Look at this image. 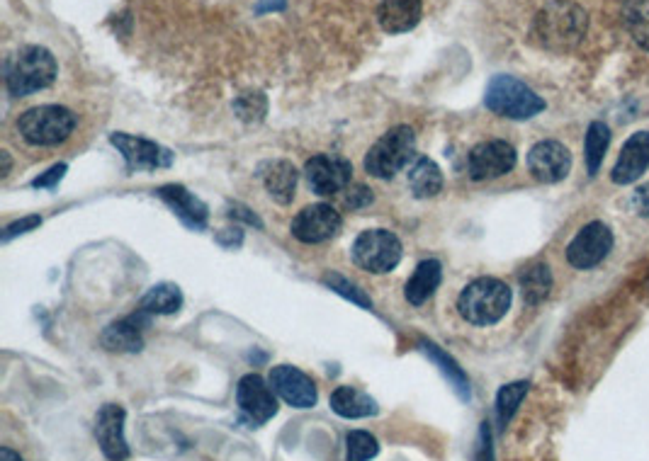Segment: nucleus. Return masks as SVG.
Returning <instances> with one entry per match:
<instances>
[{"instance_id":"nucleus-9","label":"nucleus","mask_w":649,"mask_h":461,"mask_svg":"<svg viewBox=\"0 0 649 461\" xmlns=\"http://www.w3.org/2000/svg\"><path fill=\"white\" fill-rule=\"evenodd\" d=\"M304 175H307L309 187L321 197L338 195L351 187L353 165L341 156H331V153H319V156L309 158L304 165Z\"/></svg>"},{"instance_id":"nucleus-26","label":"nucleus","mask_w":649,"mask_h":461,"mask_svg":"<svg viewBox=\"0 0 649 461\" xmlns=\"http://www.w3.org/2000/svg\"><path fill=\"white\" fill-rule=\"evenodd\" d=\"M620 17L632 42L649 51V0H625Z\"/></svg>"},{"instance_id":"nucleus-7","label":"nucleus","mask_w":649,"mask_h":461,"mask_svg":"<svg viewBox=\"0 0 649 461\" xmlns=\"http://www.w3.org/2000/svg\"><path fill=\"white\" fill-rule=\"evenodd\" d=\"M353 260L355 265L372 275H385L402 263V241L387 229H370L363 231L353 243Z\"/></svg>"},{"instance_id":"nucleus-36","label":"nucleus","mask_w":649,"mask_h":461,"mask_svg":"<svg viewBox=\"0 0 649 461\" xmlns=\"http://www.w3.org/2000/svg\"><path fill=\"white\" fill-rule=\"evenodd\" d=\"M474 461H494L492 430H489V423H482V430H479V445L477 454H474Z\"/></svg>"},{"instance_id":"nucleus-2","label":"nucleus","mask_w":649,"mask_h":461,"mask_svg":"<svg viewBox=\"0 0 649 461\" xmlns=\"http://www.w3.org/2000/svg\"><path fill=\"white\" fill-rule=\"evenodd\" d=\"M56 73H59V66H56L52 51L32 44L10 56L5 64V85L13 98H27L37 90L49 88L56 81Z\"/></svg>"},{"instance_id":"nucleus-40","label":"nucleus","mask_w":649,"mask_h":461,"mask_svg":"<svg viewBox=\"0 0 649 461\" xmlns=\"http://www.w3.org/2000/svg\"><path fill=\"white\" fill-rule=\"evenodd\" d=\"M0 461H22V457L10 447H3L0 449Z\"/></svg>"},{"instance_id":"nucleus-33","label":"nucleus","mask_w":649,"mask_h":461,"mask_svg":"<svg viewBox=\"0 0 649 461\" xmlns=\"http://www.w3.org/2000/svg\"><path fill=\"white\" fill-rule=\"evenodd\" d=\"M324 284H326V287L334 289L336 294H341V297L351 299L353 304L363 306V309H372V299L368 297V294H365L363 289L358 287V284H353L351 280H346V277H341V275H336V272H331V275L324 277Z\"/></svg>"},{"instance_id":"nucleus-25","label":"nucleus","mask_w":649,"mask_h":461,"mask_svg":"<svg viewBox=\"0 0 649 461\" xmlns=\"http://www.w3.org/2000/svg\"><path fill=\"white\" fill-rule=\"evenodd\" d=\"M421 350L426 352V357H431L433 362L438 364L440 374H443L445 379H448V384L453 386V391L457 396L462 398V401H470L472 396V389H470V379H467V374L462 372V367L457 364L453 357L445 355L443 350L436 343H428V340H421Z\"/></svg>"},{"instance_id":"nucleus-41","label":"nucleus","mask_w":649,"mask_h":461,"mask_svg":"<svg viewBox=\"0 0 649 461\" xmlns=\"http://www.w3.org/2000/svg\"><path fill=\"white\" fill-rule=\"evenodd\" d=\"M0 158H3V170H0V175H3V178H5V175L10 173V156L3 151V153H0Z\"/></svg>"},{"instance_id":"nucleus-35","label":"nucleus","mask_w":649,"mask_h":461,"mask_svg":"<svg viewBox=\"0 0 649 461\" xmlns=\"http://www.w3.org/2000/svg\"><path fill=\"white\" fill-rule=\"evenodd\" d=\"M66 170H69V168H66V163L54 165V168H49L47 173L39 175V178L32 182V187H37V190H52V187H56L61 180H64Z\"/></svg>"},{"instance_id":"nucleus-13","label":"nucleus","mask_w":649,"mask_h":461,"mask_svg":"<svg viewBox=\"0 0 649 461\" xmlns=\"http://www.w3.org/2000/svg\"><path fill=\"white\" fill-rule=\"evenodd\" d=\"M110 144L122 153L129 170H158L173 165V153L156 141L115 132L110 136Z\"/></svg>"},{"instance_id":"nucleus-1","label":"nucleus","mask_w":649,"mask_h":461,"mask_svg":"<svg viewBox=\"0 0 649 461\" xmlns=\"http://www.w3.org/2000/svg\"><path fill=\"white\" fill-rule=\"evenodd\" d=\"M589 32V15L581 5L572 0H555L545 5L535 15L533 27H530V39L540 49L555 51V54H567L577 49L584 42Z\"/></svg>"},{"instance_id":"nucleus-14","label":"nucleus","mask_w":649,"mask_h":461,"mask_svg":"<svg viewBox=\"0 0 649 461\" xmlns=\"http://www.w3.org/2000/svg\"><path fill=\"white\" fill-rule=\"evenodd\" d=\"M270 386L278 394L287 406L299 408V411H307V408H314L316 401H319V391H316V384L307 377L304 372H299L292 364H280V367L270 369Z\"/></svg>"},{"instance_id":"nucleus-30","label":"nucleus","mask_w":649,"mask_h":461,"mask_svg":"<svg viewBox=\"0 0 649 461\" xmlns=\"http://www.w3.org/2000/svg\"><path fill=\"white\" fill-rule=\"evenodd\" d=\"M528 389V381H513V384L501 386V391L496 394V418H499L501 428H506L511 423V418L516 415L523 398H526Z\"/></svg>"},{"instance_id":"nucleus-4","label":"nucleus","mask_w":649,"mask_h":461,"mask_svg":"<svg viewBox=\"0 0 649 461\" xmlns=\"http://www.w3.org/2000/svg\"><path fill=\"white\" fill-rule=\"evenodd\" d=\"M484 105L492 110L494 115L506 119H533L535 115L545 110V100L535 93L530 85L518 81L516 76H494L487 85V95H484Z\"/></svg>"},{"instance_id":"nucleus-15","label":"nucleus","mask_w":649,"mask_h":461,"mask_svg":"<svg viewBox=\"0 0 649 461\" xmlns=\"http://www.w3.org/2000/svg\"><path fill=\"white\" fill-rule=\"evenodd\" d=\"M528 170L533 178L545 185L562 182L572 170V153L560 141H538L528 153Z\"/></svg>"},{"instance_id":"nucleus-10","label":"nucleus","mask_w":649,"mask_h":461,"mask_svg":"<svg viewBox=\"0 0 649 461\" xmlns=\"http://www.w3.org/2000/svg\"><path fill=\"white\" fill-rule=\"evenodd\" d=\"M275 396L278 394L273 391L270 381L258 377V374H246L236 386V403H239L244 418L256 428L278 415V398Z\"/></svg>"},{"instance_id":"nucleus-22","label":"nucleus","mask_w":649,"mask_h":461,"mask_svg":"<svg viewBox=\"0 0 649 461\" xmlns=\"http://www.w3.org/2000/svg\"><path fill=\"white\" fill-rule=\"evenodd\" d=\"M331 411L341 418L355 420V418H370V415L380 413L377 401L363 391H358L355 386H338L331 394Z\"/></svg>"},{"instance_id":"nucleus-28","label":"nucleus","mask_w":649,"mask_h":461,"mask_svg":"<svg viewBox=\"0 0 649 461\" xmlns=\"http://www.w3.org/2000/svg\"><path fill=\"white\" fill-rule=\"evenodd\" d=\"M608 144H611V129H608L606 122H591L589 129H586V139H584V161H586V170L589 175H594L601 170L603 158H606Z\"/></svg>"},{"instance_id":"nucleus-3","label":"nucleus","mask_w":649,"mask_h":461,"mask_svg":"<svg viewBox=\"0 0 649 461\" xmlns=\"http://www.w3.org/2000/svg\"><path fill=\"white\" fill-rule=\"evenodd\" d=\"M511 287L496 277H479L467 284L457 299L460 316L472 326H494L511 309Z\"/></svg>"},{"instance_id":"nucleus-27","label":"nucleus","mask_w":649,"mask_h":461,"mask_svg":"<svg viewBox=\"0 0 649 461\" xmlns=\"http://www.w3.org/2000/svg\"><path fill=\"white\" fill-rule=\"evenodd\" d=\"M183 306V292L178 284H156L146 292V297L141 299V311H146L149 316H171Z\"/></svg>"},{"instance_id":"nucleus-12","label":"nucleus","mask_w":649,"mask_h":461,"mask_svg":"<svg viewBox=\"0 0 649 461\" xmlns=\"http://www.w3.org/2000/svg\"><path fill=\"white\" fill-rule=\"evenodd\" d=\"M341 226V214L331 204H312L292 219V236L307 246H314V243H326L338 236Z\"/></svg>"},{"instance_id":"nucleus-5","label":"nucleus","mask_w":649,"mask_h":461,"mask_svg":"<svg viewBox=\"0 0 649 461\" xmlns=\"http://www.w3.org/2000/svg\"><path fill=\"white\" fill-rule=\"evenodd\" d=\"M78 117L69 107L39 105L22 112L18 119V132L30 146H59L71 139Z\"/></svg>"},{"instance_id":"nucleus-20","label":"nucleus","mask_w":649,"mask_h":461,"mask_svg":"<svg viewBox=\"0 0 649 461\" xmlns=\"http://www.w3.org/2000/svg\"><path fill=\"white\" fill-rule=\"evenodd\" d=\"M423 13L421 0H380L377 20L380 27L389 34H402L419 25Z\"/></svg>"},{"instance_id":"nucleus-23","label":"nucleus","mask_w":649,"mask_h":461,"mask_svg":"<svg viewBox=\"0 0 649 461\" xmlns=\"http://www.w3.org/2000/svg\"><path fill=\"white\" fill-rule=\"evenodd\" d=\"M440 280H443V267H440L438 260H423V263L416 267L414 277L406 282V289H404L406 301L414 306L426 304V301L436 294V289L440 287Z\"/></svg>"},{"instance_id":"nucleus-24","label":"nucleus","mask_w":649,"mask_h":461,"mask_svg":"<svg viewBox=\"0 0 649 461\" xmlns=\"http://www.w3.org/2000/svg\"><path fill=\"white\" fill-rule=\"evenodd\" d=\"M406 178H409V187L411 192H414V197L419 199L436 197L438 192L443 190V173H440L438 165L426 156L414 158V163L409 165Z\"/></svg>"},{"instance_id":"nucleus-18","label":"nucleus","mask_w":649,"mask_h":461,"mask_svg":"<svg viewBox=\"0 0 649 461\" xmlns=\"http://www.w3.org/2000/svg\"><path fill=\"white\" fill-rule=\"evenodd\" d=\"M149 313L137 311L134 316L110 323L103 330V347L110 352H139L144 347V328L149 326Z\"/></svg>"},{"instance_id":"nucleus-32","label":"nucleus","mask_w":649,"mask_h":461,"mask_svg":"<svg viewBox=\"0 0 649 461\" xmlns=\"http://www.w3.org/2000/svg\"><path fill=\"white\" fill-rule=\"evenodd\" d=\"M234 110L239 119H244L248 124L263 122L265 112H268V100H265L263 93H244L234 102Z\"/></svg>"},{"instance_id":"nucleus-8","label":"nucleus","mask_w":649,"mask_h":461,"mask_svg":"<svg viewBox=\"0 0 649 461\" xmlns=\"http://www.w3.org/2000/svg\"><path fill=\"white\" fill-rule=\"evenodd\" d=\"M613 250V231L603 221H591L581 226L577 236L567 246V263L574 270H594Z\"/></svg>"},{"instance_id":"nucleus-29","label":"nucleus","mask_w":649,"mask_h":461,"mask_svg":"<svg viewBox=\"0 0 649 461\" xmlns=\"http://www.w3.org/2000/svg\"><path fill=\"white\" fill-rule=\"evenodd\" d=\"M521 292L530 306L540 304L552 292V272L545 263H533L521 272Z\"/></svg>"},{"instance_id":"nucleus-17","label":"nucleus","mask_w":649,"mask_h":461,"mask_svg":"<svg viewBox=\"0 0 649 461\" xmlns=\"http://www.w3.org/2000/svg\"><path fill=\"white\" fill-rule=\"evenodd\" d=\"M649 168V132L632 134L623 144L611 170V180L615 185H632L645 175Z\"/></svg>"},{"instance_id":"nucleus-11","label":"nucleus","mask_w":649,"mask_h":461,"mask_svg":"<svg viewBox=\"0 0 649 461\" xmlns=\"http://www.w3.org/2000/svg\"><path fill=\"white\" fill-rule=\"evenodd\" d=\"M516 149L504 139L477 144L467 156V170L472 180H496L516 168Z\"/></svg>"},{"instance_id":"nucleus-37","label":"nucleus","mask_w":649,"mask_h":461,"mask_svg":"<svg viewBox=\"0 0 649 461\" xmlns=\"http://www.w3.org/2000/svg\"><path fill=\"white\" fill-rule=\"evenodd\" d=\"M346 192H348V195H346V207H351V209H363L372 202V192L363 185H355L353 190L348 187Z\"/></svg>"},{"instance_id":"nucleus-19","label":"nucleus","mask_w":649,"mask_h":461,"mask_svg":"<svg viewBox=\"0 0 649 461\" xmlns=\"http://www.w3.org/2000/svg\"><path fill=\"white\" fill-rule=\"evenodd\" d=\"M156 195L173 209V214H176L185 226H190V229H205L207 226V216H210L207 204L202 202L200 197H195L193 192L185 190L183 185H163L158 187Z\"/></svg>"},{"instance_id":"nucleus-6","label":"nucleus","mask_w":649,"mask_h":461,"mask_svg":"<svg viewBox=\"0 0 649 461\" xmlns=\"http://www.w3.org/2000/svg\"><path fill=\"white\" fill-rule=\"evenodd\" d=\"M416 151L414 129L399 124L392 127L382 139L375 141L368 156H365V170L377 180H392L399 170L411 163Z\"/></svg>"},{"instance_id":"nucleus-34","label":"nucleus","mask_w":649,"mask_h":461,"mask_svg":"<svg viewBox=\"0 0 649 461\" xmlns=\"http://www.w3.org/2000/svg\"><path fill=\"white\" fill-rule=\"evenodd\" d=\"M37 226H42V216H25V219L15 221V224L5 226V231H3V243L13 241L15 236H22V233H27V231L37 229Z\"/></svg>"},{"instance_id":"nucleus-38","label":"nucleus","mask_w":649,"mask_h":461,"mask_svg":"<svg viewBox=\"0 0 649 461\" xmlns=\"http://www.w3.org/2000/svg\"><path fill=\"white\" fill-rule=\"evenodd\" d=\"M630 207L635 209L637 216H649V182L647 185H640L630 197Z\"/></svg>"},{"instance_id":"nucleus-21","label":"nucleus","mask_w":649,"mask_h":461,"mask_svg":"<svg viewBox=\"0 0 649 461\" xmlns=\"http://www.w3.org/2000/svg\"><path fill=\"white\" fill-rule=\"evenodd\" d=\"M261 178L268 195L278 204H290L297 190V168L290 161H270L263 165Z\"/></svg>"},{"instance_id":"nucleus-16","label":"nucleus","mask_w":649,"mask_h":461,"mask_svg":"<svg viewBox=\"0 0 649 461\" xmlns=\"http://www.w3.org/2000/svg\"><path fill=\"white\" fill-rule=\"evenodd\" d=\"M124 413L122 406L117 403H105L95 415V440H98L100 452L105 454L107 461H127L129 445L124 437Z\"/></svg>"},{"instance_id":"nucleus-39","label":"nucleus","mask_w":649,"mask_h":461,"mask_svg":"<svg viewBox=\"0 0 649 461\" xmlns=\"http://www.w3.org/2000/svg\"><path fill=\"white\" fill-rule=\"evenodd\" d=\"M231 219H239V221H246L248 226H258V229H263V221L258 219L256 214L251 212V209L244 207V204H231L229 212H227Z\"/></svg>"},{"instance_id":"nucleus-31","label":"nucleus","mask_w":649,"mask_h":461,"mask_svg":"<svg viewBox=\"0 0 649 461\" xmlns=\"http://www.w3.org/2000/svg\"><path fill=\"white\" fill-rule=\"evenodd\" d=\"M380 454L375 437L365 430H351L346 435V461H370Z\"/></svg>"}]
</instances>
